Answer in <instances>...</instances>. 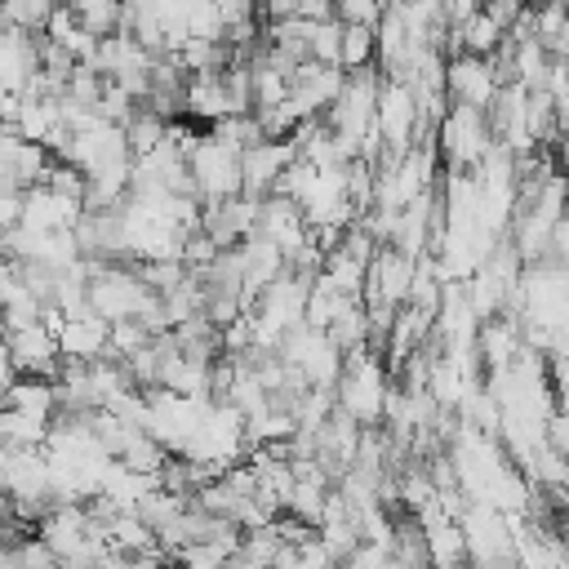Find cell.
<instances>
[{
  "instance_id": "obj_12",
  "label": "cell",
  "mask_w": 569,
  "mask_h": 569,
  "mask_svg": "<svg viewBox=\"0 0 569 569\" xmlns=\"http://www.w3.org/2000/svg\"><path fill=\"white\" fill-rule=\"evenodd\" d=\"M18 284H22V276H18V262H13L9 253H0V307H4V298H9Z\"/></svg>"
},
{
  "instance_id": "obj_3",
  "label": "cell",
  "mask_w": 569,
  "mask_h": 569,
  "mask_svg": "<svg viewBox=\"0 0 569 569\" xmlns=\"http://www.w3.org/2000/svg\"><path fill=\"white\" fill-rule=\"evenodd\" d=\"M107 342H111V320L102 311H93L89 302L76 307V311H67V320L58 329L62 360H93V356L107 351Z\"/></svg>"
},
{
  "instance_id": "obj_11",
  "label": "cell",
  "mask_w": 569,
  "mask_h": 569,
  "mask_svg": "<svg viewBox=\"0 0 569 569\" xmlns=\"http://www.w3.org/2000/svg\"><path fill=\"white\" fill-rule=\"evenodd\" d=\"M18 222H22V191L0 187V236H4L9 227H18Z\"/></svg>"
},
{
  "instance_id": "obj_7",
  "label": "cell",
  "mask_w": 569,
  "mask_h": 569,
  "mask_svg": "<svg viewBox=\"0 0 569 569\" xmlns=\"http://www.w3.org/2000/svg\"><path fill=\"white\" fill-rule=\"evenodd\" d=\"M67 4H71V13L80 18L84 31H93V36H111V31H120L124 0H67Z\"/></svg>"
},
{
  "instance_id": "obj_1",
  "label": "cell",
  "mask_w": 569,
  "mask_h": 569,
  "mask_svg": "<svg viewBox=\"0 0 569 569\" xmlns=\"http://www.w3.org/2000/svg\"><path fill=\"white\" fill-rule=\"evenodd\" d=\"M191 164V178H196V196L200 200H222V196H236L244 191V178H240V147L222 142L218 133L200 138L187 156Z\"/></svg>"
},
{
  "instance_id": "obj_8",
  "label": "cell",
  "mask_w": 569,
  "mask_h": 569,
  "mask_svg": "<svg viewBox=\"0 0 569 569\" xmlns=\"http://www.w3.org/2000/svg\"><path fill=\"white\" fill-rule=\"evenodd\" d=\"M378 27H369V22H342V67H369L373 62V53H378V36H373Z\"/></svg>"
},
{
  "instance_id": "obj_4",
  "label": "cell",
  "mask_w": 569,
  "mask_h": 569,
  "mask_svg": "<svg viewBox=\"0 0 569 569\" xmlns=\"http://www.w3.org/2000/svg\"><path fill=\"white\" fill-rule=\"evenodd\" d=\"M84 213V200L80 196H67V191H53L44 182L27 187L22 191V222L36 227V231H62V227H76Z\"/></svg>"
},
{
  "instance_id": "obj_6",
  "label": "cell",
  "mask_w": 569,
  "mask_h": 569,
  "mask_svg": "<svg viewBox=\"0 0 569 569\" xmlns=\"http://www.w3.org/2000/svg\"><path fill=\"white\" fill-rule=\"evenodd\" d=\"M4 405L49 422V418L58 413V387H53L49 378H31V373H18V378H13V387L4 391Z\"/></svg>"
},
{
  "instance_id": "obj_10",
  "label": "cell",
  "mask_w": 569,
  "mask_h": 569,
  "mask_svg": "<svg viewBox=\"0 0 569 569\" xmlns=\"http://www.w3.org/2000/svg\"><path fill=\"white\" fill-rule=\"evenodd\" d=\"M311 58L342 67V18H325L311 27Z\"/></svg>"
},
{
  "instance_id": "obj_2",
  "label": "cell",
  "mask_w": 569,
  "mask_h": 569,
  "mask_svg": "<svg viewBox=\"0 0 569 569\" xmlns=\"http://www.w3.org/2000/svg\"><path fill=\"white\" fill-rule=\"evenodd\" d=\"M298 156V138H262L240 151V178L249 196H271L284 164Z\"/></svg>"
},
{
  "instance_id": "obj_5",
  "label": "cell",
  "mask_w": 569,
  "mask_h": 569,
  "mask_svg": "<svg viewBox=\"0 0 569 569\" xmlns=\"http://www.w3.org/2000/svg\"><path fill=\"white\" fill-rule=\"evenodd\" d=\"M31 71H40V40H36V31L9 27L0 36V84L22 93V84L31 80Z\"/></svg>"
},
{
  "instance_id": "obj_9",
  "label": "cell",
  "mask_w": 569,
  "mask_h": 569,
  "mask_svg": "<svg viewBox=\"0 0 569 569\" xmlns=\"http://www.w3.org/2000/svg\"><path fill=\"white\" fill-rule=\"evenodd\" d=\"M58 0H0V22L4 27H22V31H40L49 22Z\"/></svg>"
}]
</instances>
